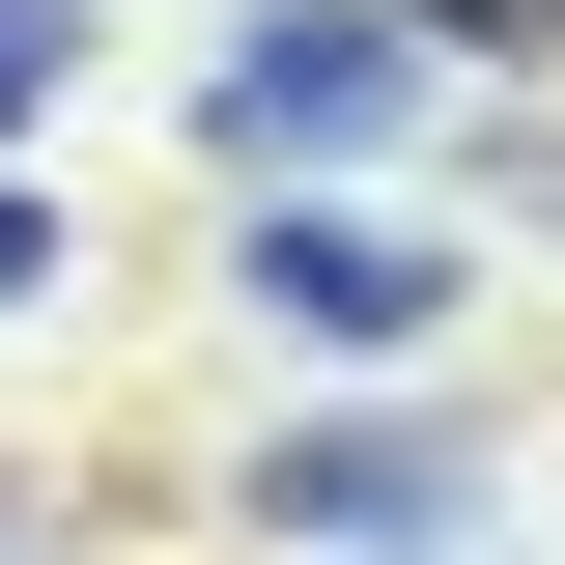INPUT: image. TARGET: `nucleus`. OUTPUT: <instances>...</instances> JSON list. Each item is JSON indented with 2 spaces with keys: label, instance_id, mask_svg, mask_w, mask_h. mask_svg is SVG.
<instances>
[{
  "label": "nucleus",
  "instance_id": "obj_5",
  "mask_svg": "<svg viewBox=\"0 0 565 565\" xmlns=\"http://www.w3.org/2000/svg\"><path fill=\"white\" fill-rule=\"evenodd\" d=\"M29 282H57V199H29V170H0V311H29Z\"/></svg>",
  "mask_w": 565,
  "mask_h": 565
},
{
  "label": "nucleus",
  "instance_id": "obj_2",
  "mask_svg": "<svg viewBox=\"0 0 565 565\" xmlns=\"http://www.w3.org/2000/svg\"><path fill=\"white\" fill-rule=\"evenodd\" d=\"M255 340H311V367H396L424 311H452V255H424V226H367V199H255Z\"/></svg>",
  "mask_w": 565,
  "mask_h": 565
},
{
  "label": "nucleus",
  "instance_id": "obj_4",
  "mask_svg": "<svg viewBox=\"0 0 565 565\" xmlns=\"http://www.w3.org/2000/svg\"><path fill=\"white\" fill-rule=\"evenodd\" d=\"M57 85H85V0H0V141L57 114Z\"/></svg>",
  "mask_w": 565,
  "mask_h": 565
},
{
  "label": "nucleus",
  "instance_id": "obj_1",
  "mask_svg": "<svg viewBox=\"0 0 565 565\" xmlns=\"http://www.w3.org/2000/svg\"><path fill=\"white\" fill-rule=\"evenodd\" d=\"M396 114H424V29H396V0H255V29L199 57V141L255 170V199H311V170H367Z\"/></svg>",
  "mask_w": 565,
  "mask_h": 565
},
{
  "label": "nucleus",
  "instance_id": "obj_3",
  "mask_svg": "<svg viewBox=\"0 0 565 565\" xmlns=\"http://www.w3.org/2000/svg\"><path fill=\"white\" fill-rule=\"evenodd\" d=\"M452 452H424V424H282L255 452V537H311V565H452Z\"/></svg>",
  "mask_w": 565,
  "mask_h": 565
}]
</instances>
